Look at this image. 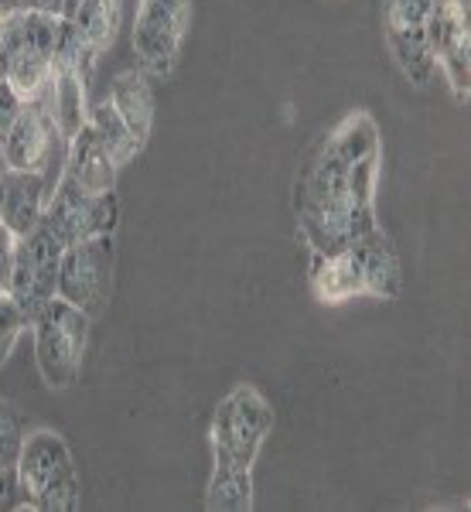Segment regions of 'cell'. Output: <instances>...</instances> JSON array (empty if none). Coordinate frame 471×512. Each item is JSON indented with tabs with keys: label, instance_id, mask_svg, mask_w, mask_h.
Instances as JSON below:
<instances>
[{
	"label": "cell",
	"instance_id": "2e32d148",
	"mask_svg": "<svg viewBox=\"0 0 471 512\" xmlns=\"http://www.w3.org/2000/svg\"><path fill=\"white\" fill-rule=\"evenodd\" d=\"M86 86H89V82L82 79V72L76 69V65L55 59L52 82H48V89H45V96H41V99H45L48 113H52L55 127H59V137L65 140V144H69V140L89 123Z\"/></svg>",
	"mask_w": 471,
	"mask_h": 512
},
{
	"label": "cell",
	"instance_id": "3957f363",
	"mask_svg": "<svg viewBox=\"0 0 471 512\" xmlns=\"http://www.w3.org/2000/svg\"><path fill=\"white\" fill-rule=\"evenodd\" d=\"M62 38V18L41 11H14L0 31V79L11 82L24 103L45 96L52 82L55 52Z\"/></svg>",
	"mask_w": 471,
	"mask_h": 512
},
{
	"label": "cell",
	"instance_id": "e0dca14e",
	"mask_svg": "<svg viewBox=\"0 0 471 512\" xmlns=\"http://www.w3.org/2000/svg\"><path fill=\"white\" fill-rule=\"evenodd\" d=\"M69 21L82 41V52L99 62V55L113 48V41L120 35L123 0H79Z\"/></svg>",
	"mask_w": 471,
	"mask_h": 512
},
{
	"label": "cell",
	"instance_id": "7c38bea8",
	"mask_svg": "<svg viewBox=\"0 0 471 512\" xmlns=\"http://www.w3.org/2000/svg\"><path fill=\"white\" fill-rule=\"evenodd\" d=\"M427 48L431 59L458 103L471 96V14L468 0H434L427 18Z\"/></svg>",
	"mask_w": 471,
	"mask_h": 512
},
{
	"label": "cell",
	"instance_id": "d6986e66",
	"mask_svg": "<svg viewBox=\"0 0 471 512\" xmlns=\"http://www.w3.org/2000/svg\"><path fill=\"white\" fill-rule=\"evenodd\" d=\"M28 424L11 403L0 400V509H18V458L24 448Z\"/></svg>",
	"mask_w": 471,
	"mask_h": 512
},
{
	"label": "cell",
	"instance_id": "7402d4cb",
	"mask_svg": "<svg viewBox=\"0 0 471 512\" xmlns=\"http://www.w3.org/2000/svg\"><path fill=\"white\" fill-rule=\"evenodd\" d=\"M28 325H31V321L24 318L18 301H14L11 294H0V362L11 359L14 345H18V338H21V332Z\"/></svg>",
	"mask_w": 471,
	"mask_h": 512
},
{
	"label": "cell",
	"instance_id": "9a60e30c",
	"mask_svg": "<svg viewBox=\"0 0 471 512\" xmlns=\"http://www.w3.org/2000/svg\"><path fill=\"white\" fill-rule=\"evenodd\" d=\"M117 171L120 164L110 158V151L103 147V140L93 127H82L76 137L69 140V151H65L62 175L72 178L82 192L89 195H106L117 188Z\"/></svg>",
	"mask_w": 471,
	"mask_h": 512
},
{
	"label": "cell",
	"instance_id": "f1b7e54d",
	"mask_svg": "<svg viewBox=\"0 0 471 512\" xmlns=\"http://www.w3.org/2000/svg\"><path fill=\"white\" fill-rule=\"evenodd\" d=\"M72 4H79V0H72Z\"/></svg>",
	"mask_w": 471,
	"mask_h": 512
},
{
	"label": "cell",
	"instance_id": "4316f807",
	"mask_svg": "<svg viewBox=\"0 0 471 512\" xmlns=\"http://www.w3.org/2000/svg\"><path fill=\"white\" fill-rule=\"evenodd\" d=\"M4 168H7L4 164V137H0V175H4Z\"/></svg>",
	"mask_w": 471,
	"mask_h": 512
},
{
	"label": "cell",
	"instance_id": "ac0fdd59",
	"mask_svg": "<svg viewBox=\"0 0 471 512\" xmlns=\"http://www.w3.org/2000/svg\"><path fill=\"white\" fill-rule=\"evenodd\" d=\"M110 103L117 106V113L123 117L134 137L140 144H147L154 130V89L147 82V72L144 69H127L113 79L110 86Z\"/></svg>",
	"mask_w": 471,
	"mask_h": 512
},
{
	"label": "cell",
	"instance_id": "52a82bcc",
	"mask_svg": "<svg viewBox=\"0 0 471 512\" xmlns=\"http://www.w3.org/2000/svg\"><path fill=\"white\" fill-rule=\"evenodd\" d=\"M192 28V0H137L134 55L154 79H171Z\"/></svg>",
	"mask_w": 471,
	"mask_h": 512
},
{
	"label": "cell",
	"instance_id": "8992f818",
	"mask_svg": "<svg viewBox=\"0 0 471 512\" xmlns=\"http://www.w3.org/2000/svg\"><path fill=\"white\" fill-rule=\"evenodd\" d=\"M89 325H93V318L82 315L65 297H52L31 321L38 373L52 390H65L79 379L89 345Z\"/></svg>",
	"mask_w": 471,
	"mask_h": 512
},
{
	"label": "cell",
	"instance_id": "9c48e42d",
	"mask_svg": "<svg viewBox=\"0 0 471 512\" xmlns=\"http://www.w3.org/2000/svg\"><path fill=\"white\" fill-rule=\"evenodd\" d=\"M117 222H120L117 192L89 195L65 175L55 181L45 205V216H41V226L59 239L62 246L82 243L89 236H113L117 233Z\"/></svg>",
	"mask_w": 471,
	"mask_h": 512
},
{
	"label": "cell",
	"instance_id": "4fadbf2b",
	"mask_svg": "<svg viewBox=\"0 0 471 512\" xmlns=\"http://www.w3.org/2000/svg\"><path fill=\"white\" fill-rule=\"evenodd\" d=\"M65 151L69 144L59 137L45 99L24 106L18 123L4 134V164L14 171H38L52 178V168L65 164Z\"/></svg>",
	"mask_w": 471,
	"mask_h": 512
},
{
	"label": "cell",
	"instance_id": "603a6c76",
	"mask_svg": "<svg viewBox=\"0 0 471 512\" xmlns=\"http://www.w3.org/2000/svg\"><path fill=\"white\" fill-rule=\"evenodd\" d=\"M24 99H21V93L18 89L11 86V82H4L0 79V137L7 134V130L14 127V123H18V117L24 113Z\"/></svg>",
	"mask_w": 471,
	"mask_h": 512
},
{
	"label": "cell",
	"instance_id": "484cf974",
	"mask_svg": "<svg viewBox=\"0 0 471 512\" xmlns=\"http://www.w3.org/2000/svg\"><path fill=\"white\" fill-rule=\"evenodd\" d=\"M0 11H4V18L14 11H21V0H0Z\"/></svg>",
	"mask_w": 471,
	"mask_h": 512
},
{
	"label": "cell",
	"instance_id": "5b68a950",
	"mask_svg": "<svg viewBox=\"0 0 471 512\" xmlns=\"http://www.w3.org/2000/svg\"><path fill=\"white\" fill-rule=\"evenodd\" d=\"M270 431H274V410H270L267 396L250 383L236 386L233 393L222 396L216 414H212V458H216V465L253 472Z\"/></svg>",
	"mask_w": 471,
	"mask_h": 512
},
{
	"label": "cell",
	"instance_id": "7a4b0ae2",
	"mask_svg": "<svg viewBox=\"0 0 471 512\" xmlns=\"http://www.w3.org/2000/svg\"><path fill=\"white\" fill-rule=\"evenodd\" d=\"M311 291L321 304H345L352 297L396 301L400 260L393 239L376 226L338 253H311Z\"/></svg>",
	"mask_w": 471,
	"mask_h": 512
},
{
	"label": "cell",
	"instance_id": "8fae6325",
	"mask_svg": "<svg viewBox=\"0 0 471 512\" xmlns=\"http://www.w3.org/2000/svg\"><path fill=\"white\" fill-rule=\"evenodd\" d=\"M434 0H383V38L396 69L417 89H427L437 65L427 48V18Z\"/></svg>",
	"mask_w": 471,
	"mask_h": 512
},
{
	"label": "cell",
	"instance_id": "ffe728a7",
	"mask_svg": "<svg viewBox=\"0 0 471 512\" xmlns=\"http://www.w3.org/2000/svg\"><path fill=\"white\" fill-rule=\"evenodd\" d=\"M89 127L96 130L99 140H103V147L110 151V158L120 164L134 161L140 151H144V144L134 137V130L123 123V117L117 113V106L110 103V96L103 99V103H96L93 110H89Z\"/></svg>",
	"mask_w": 471,
	"mask_h": 512
},
{
	"label": "cell",
	"instance_id": "44dd1931",
	"mask_svg": "<svg viewBox=\"0 0 471 512\" xmlns=\"http://www.w3.org/2000/svg\"><path fill=\"white\" fill-rule=\"evenodd\" d=\"M205 506L212 512H250L253 509V478L243 468L216 465L209 478Z\"/></svg>",
	"mask_w": 471,
	"mask_h": 512
},
{
	"label": "cell",
	"instance_id": "277c9868",
	"mask_svg": "<svg viewBox=\"0 0 471 512\" xmlns=\"http://www.w3.org/2000/svg\"><path fill=\"white\" fill-rule=\"evenodd\" d=\"M18 509L35 512H76L82 499V485L72 451L59 431H38L24 434V448L18 458Z\"/></svg>",
	"mask_w": 471,
	"mask_h": 512
},
{
	"label": "cell",
	"instance_id": "6da1fadb",
	"mask_svg": "<svg viewBox=\"0 0 471 512\" xmlns=\"http://www.w3.org/2000/svg\"><path fill=\"white\" fill-rule=\"evenodd\" d=\"M383 137L369 110H352L311 147L294 188V209L311 253H338L373 233Z\"/></svg>",
	"mask_w": 471,
	"mask_h": 512
},
{
	"label": "cell",
	"instance_id": "d4e9b609",
	"mask_svg": "<svg viewBox=\"0 0 471 512\" xmlns=\"http://www.w3.org/2000/svg\"><path fill=\"white\" fill-rule=\"evenodd\" d=\"M21 11H41V14H55V18H72L76 4H72V0H21Z\"/></svg>",
	"mask_w": 471,
	"mask_h": 512
},
{
	"label": "cell",
	"instance_id": "cb8c5ba5",
	"mask_svg": "<svg viewBox=\"0 0 471 512\" xmlns=\"http://www.w3.org/2000/svg\"><path fill=\"white\" fill-rule=\"evenodd\" d=\"M14 253H18V236L0 222V294H11Z\"/></svg>",
	"mask_w": 471,
	"mask_h": 512
},
{
	"label": "cell",
	"instance_id": "ba28073f",
	"mask_svg": "<svg viewBox=\"0 0 471 512\" xmlns=\"http://www.w3.org/2000/svg\"><path fill=\"white\" fill-rule=\"evenodd\" d=\"M113 270H117V239L89 236L82 243L65 246L59 267V297L76 304L82 315H103L113 291Z\"/></svg>",
	"mask_w": 471,
	"mask_h": 512
},
{
	"label": "cell",
	"instance_id": "83f0119b",
	"mask_svg": "<svg viewBox=\"0 0 471 512\" xmlns=\"http://www.w3.org/2000/svg\"><path fill=\"white\" fill-rule=\"evenodd\" d=\"M0 31H4V11H0Z\"/></svg>",
	"mask_w": 471,
	"mask_h": 512
},
{
	"label": "cell",
	"instance_id": "5bb4252c",
	"mask_svg": "<svg viewBox=\"0 0 471 512\" xmlns=\"http://www.w3.org/2000/svg\"><path fill=\"white\" fill-rule=\"evenodd\" d=\"M52 188L55 181L48 175L4 168V175H0V222L14 236H28L41 222V216H45Z\"/></svg>",
	"mask_w": 471,
	"mask_h": 512
},
{
	"label": "cell",
	"instance_id": "30bf717a",
	"mask_svg": "<svg viewBox=\"0 0 471 512\" xmlns=\"http://www.w3.org/2000/svg\"><path fill=\"white\" fill-rule=\"evenodd\" d=\"M65 246L48 233L45 226L31 229L28 236H18V253H14V274H11V297L18 301L24 318L35 321L52 297H59V267H62Z\"/></svg>",
	"mask_w": 471,
	"mask_h": 512
}]
</instances>
